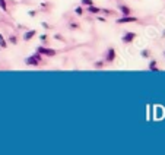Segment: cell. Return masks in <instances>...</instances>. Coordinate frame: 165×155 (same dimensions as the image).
Here are the masks:
<instances>
[{
  "label": "cell",
  "instance_id": "ac0fdd59",
  "mask_svg": "<svg viewBox=\"0 0 165 155\" xmlns=\"http://www.w3.org/2000/svg\"><path fill=\"white\" fill-rule=\"evenodd\" d=\"M54 38H56V40H60V41H63V37H61V35H59V34H56V35H54Z\"/></svg>",
  "mask_w": 165,
  "mask_h": 155
},
{
  "label": "cell",
  "instance_id": "7c38bea8",
  "mask_svg": "<svg viewBox=\"0 0 165 155\" xmlns=\"http://www.w3.org/2000/svg\"><path fill=\"white\" fill-rule=\"evenodd\" d=\"M9 41H10L12 44H16V43H18V38H16L15 35H10V38H9Z\"/></svg>",
  "mask_w": 165,
  "mask_h": 155
},
{
  "label": "cell",
  "instance_id": "5b68a950",
  "mask_svg": "<svg viewBox=\"0 0 165 155\" xmlns=\"http://www.w3.org/2000/svg\"><path fill=\"white\" fill-rule=\"evenodd\" d=\"M118 9H120V12L124 15V16H129L130 13H132V10H130V7H127V6H124V5H120L118 6Z\"/></svg>",
  "mask_w": 165,
  "mask_h": 155
},
{
  "label": "cell",
  "instance_id": "ffe728a7",
  "mask_svg": "<svg viewBox=\"0 0 165 155\" xmlns=\"http://www.w3.org/2000/svg\"><path fill=\"white\" fill-rule=\"evenodd\" d=\"M95 66H96V67H101V66H102V63H101V61H96Z\"/></svg>",
  "mask_w": 165,
  "mask_h": 155
},
{
  "label": "cell",
  "instance_id": "7402d4cb",
  "mask_svg": "<svg viewBox=\"0 0 165 155\" xmlns=\"http://www.w3.org/2000/svg\"><path fill=\"white\" fill-rule=\"evenodd\" d=\"M164 56H165V53H164Z\"/></svg>",
  "mask_w": 165,
  "mask_h": 155
},
{
  "label": "cell",
  "instance_id": "277c9868",
  "mask_svg": "<svg viewBox=\"0 0 165 155\" xmlns=\"http://www.w3.org/2000/svg\"><path fill=\"white\" fill-rule=\"evenodd\" d=\"M130 22H137V18L129 15V16H124V18L117 19V23H130Z\"/></svg>",
  "mask_w": 165,
  "mask_h": 155
},
{
  "label": "cell",
  "instance_id": "30bf717a",
  "mask_svg": "<svg viewBox=\"0 0 165 155\" xmlns=\"http://www.w3.org/2000/svg\"><path fill=\"white\" fill-rule=\"evenodd\" d=\"M0 47H2V48H6V47H7V44H6V40L3 38V35H2V34H0Z\"/></svg>",
  "mask_w": 165,
  "mask_h": 155
},
{
  "label": "cell",
  "instance_id": "44dd1931",
  "mask_svg": "<svg viewBox=\"0 0 165 155\" xmlns=\"http://www.w3.org/2000/svg\"><path fill=\"white\" fill-rule=\"evenodd\" d=\"M43 27H44L45 29H47V28H50V27H48V23H47V22H43Z\"/></svg>",
  "mask_w": 165,
  "mask_h": 155
},
{
  "label": "cell",
  "instance_id": "5bb4252c",
  "mask_svg": "<svg viewBox=\"0 0 165 155\" xmlns=\"http://www.w3.org/2000/svg\"><path fill=\"white\" fill-rule=\"evenodd\" d=\"M75 12H76V15H79V16H81V15H83V9H82V7H76V10H75Z\"/></svg>",
  "mask_w": 165,
  "mask_h": 155
},
{
  "label": "cell",
  "instance_id": "6da1fadb",
  "mask_svg": "<svg viewBox=\"0 0 165 155\" xmlns=\"http://www.w3.org/2000/svg\"><path fill=\"white\" fill-rule=\"evenodd\" d=\"M40 60H41V54H40V53H35V54L29 56L28 59H25V63L29 64V66H38Z\"/></svg>",
  "mask_w": 165,
  "mask_h": 155
},
{
  "label": "cell",
  "instance_id": "d6986e66",
  "mask_svg": "<svg viewBox=\"0 0 165 155\" xmlns=\"http://www.w3.org/2000/svg\"><path fill=\"white\" fill-rule=\"evenodd\" d=\"M40 38H41V41H45V40H47V34H43Z\"/></svg>",
  "mask_w": 165,
  "mask_h": 155
},
{
  "label": "cell",
  "instance_id": "3957f363",
  "mask_svg": "<svg viewBox=\"0 0 165 155\" xmlns=\"http://www.w3.org/2000/svg\"><path fill=\"white\" fill-rule=\"evenodd\" d=\"M134 37H136L134 32H127V34H124V37L121 38V41H123L124 44H129V43H132V41L134 40Z\"/></svg>",
  "mask_w": 165,
  "mask_h": 155
},
{
  "label": "cell",
  "instance_id": "ba28073f",
  "mask_svg": "<svg viewBox=\"0 0 165 155\" xmlns=\"http://www.w3.org/2000/svg\"><path fill=\"white\" fill-rule=\"evenodd\" d=\"M88 12H91V13H95V15H96V13H99V12H101V9H99V7H95L94 5H91L89 7H88Z\"/></svg>",
  "mask_w": 165,
  "mask_h": 155
},
{
  "label": "cell",
  "instance_id": "9a60e30c",
  "mask_svg": "<svg viewBox=\"0 0 165 155\" xmlns=\"http://www.w3.org/2000/svg\"><path fill=\"white\" fill-rule=\"evenodd\" d=\"M82 3H83V5H86V6H91V5H94V2H92V0H82Z\"/></svg>",
  "mask_w": 165,
  "mask_h": 155
},
{
  "label": "cell",
  "instance_id": "8992f818",
  "mask_svg": "<svg viewBox=\"0 0 165 155\" xmlns=\"http://www.w3.org/2000/svg\"><path fill=\"white\" fill-rule=\"evenodd\" d=\"M34 35H37V31H28V32H25V35H23V40L25 41H29V40H32L34 38Z\"/></svg>",
  "mask_w": 165,
  "mask_h": 155
},
{
  "label": "cell",
  "instance_id": "e0dca14e",
  "mask_svg": "<svg viewBox=\"0 0 165 155\" xmlns=\"http://www.w3.org/2000/svg\"><path fill=\"white\" fill-rule=\"evenodd\" d=\"M28 15H29V16H32V18H34V16H35V15H37V12H35V10H29V12H28Z\"/></svg>",
  "mask_w": 165,
  "mask_h": 155
},
{
  "label": "cell",
  "instance_id": "2e32d148",
  "mask_svg": "<svg viewBox=\"0 0 165 155\" xmlns=\"http://www.w3.org/2000/svg\"><path fill=\"white\" fill-rule=\"evenodd\" d=\"M149 54H150L149 50H143V51H142V56H143V57H149Z\"/></svg>",
  "mask_w": 165,
  "mask_h": 155
},
{
  "label": "cell",
  "instance_id": "8fae6325",
  "mask_svg": "<svg viewBox=\"0 0 165 155\" xmlns=\"http://www.w3.org/2000/svg\"><path fill=\"white\" fill-rule=\"evenodd\" d=\"M0 7H2L3 12H7V5H6V0H0Z\"/></svg>",
  "mask_w": 165,
  "mask_h": 155
},
{
  "label": "cell",
  "instance_id": "52a82bcc",
  "mask_svg": "<svg viewBox=\"0 0 165 155\" xmlns=\"http://www.w3.org/2000/svg\"><path fill=\"white\" fill-rule=\"evenodd\" d=\"M114 59H116V51H114V48H110L108 53H107V60H108V61H112Z\"/></svg>",
  "mask_w": 165,
  "mask_h": 155
},
{
  "label": "cell",
  "instance_id": "7a4b0ae2",
  "mask_svg": "<svg viewBox=\"0 0 165 155\" xmlns=\"http://www.w3.org/2000/svg\"><path fill=\"white\" fill-rule=\"evenodd\" d=\"M38 53L53 57V56H56V50H53V48H45V47H38Z\"/></svg>",
  "mask_w": 165,
  "mask_h": 155
},
{
  "label": "cell",
  "instance_id": "9c48e42d",
  "mask_svg": "<svg viewBox=\"0 0 165 155\" xmlns=\"http://www.w3.org/2000/svg\"><path fill=\"white\" fill-rule=\"evenodd\" d=\"M149 69L154 70V72H159V69L156 67V61H155V60H152V61L149 63Z\"/></svg>",
  "mask_w": 165,
  "mask_h": 155
},
{
  "label": "cell",
  "instance_id": "4fadbf2b",
  "mask_svg": "<svg viewBox=\"0 0 165 155\" xmlns=\"http://www.w3.org/2000/svg\"><path fill=\"white\" fill-rule=\"evenodd\" d=\"M70 28L78 29V28H79V23H78V22H70Z\"/></svg>",
  "mask_w": 165,
  "mask_h": 155
}]
</instances>
